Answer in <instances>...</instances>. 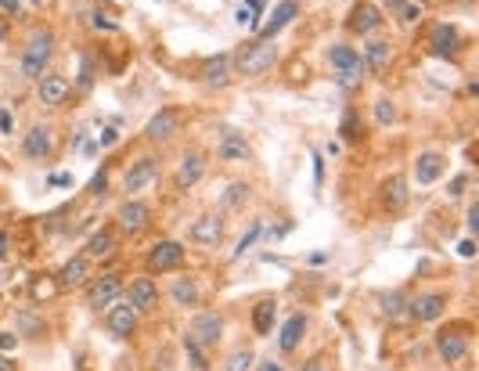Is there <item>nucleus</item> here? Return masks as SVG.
I'll list each match as a JSON object with an SVG mask.
<instances>
[{
    "mask_svg": "<svg viewBox=\"0 0 479 371\" xmlns=\"http://www.w3.org/2000/svg\"><path fill=\"white\" fill-rule=\"evenodd\" d=\"M253 360H256V357H253V350H234V353H231V360H227V371H245Z\"/></svg>",
    "mask_w": 479,
    "mask_h": 371,
    "instance_id": "36",
    "label": "nucleus"
},
{
    "mask_svg": "<svg viewBox=\"0 0 479 371\" xmlns=\"http://www.w3.org/2000/svg\"><path fill=\"white\" fill-rule=\"evenodd\" d=\"M389 58H393V47H389L385 40H368L361 65H364V73H382L389 65Z\"/></svg>",
    "mask_w": 479,
    "mask_h": 371,
    "instance_id": "20",
    "label": "nucleus"
},
{
    "mask_svg": "<svg viewBox=\"0 0 479 371\" xmlns=\"http://www.w3.org/2000/svg\"><path fill=\"white\" fill-rule=\"evenodd\" d=\"M260 231H263V224H253V227L242 234V241L234 245V260H238V256H245V253L253 249V245H256V238H260Z\"/></svg>",
    "mask_w": 479,
    "mask_h": 371,
    "instance_id": "34",
    "label": "nucleus"
},
{
    "mask_svg": "<svg viewBox=\"0 0 479 371\" xmlns=\"http://www.w3.org/2000/svg\"><path fill=\"white\" fill-rule=\"evenodd\" d=\"M22 151H25V159H33V163L51 159V151H54L51 130H47V127H33V130L25 134V141H22Z\"/></svg>",
    "mask_w": 479,
    "mask_h": 371,
    "instance_id": "12",
    "label": "nucleus"
},
{
    "mask_svg": "<svg viewBox=\"0 0 479 371\" xmlns=\"http://www.w3.org/2000/svg\"><path fill=\"white\" fill-rule=\"evenodd\" d=\"M51 51H54V37H51V33H37L33 40L25 44L22 58H18V73H22L25 80H40V76L47 73Z\"/></svg>",
    "mask_w": 479,
    "mask_h": 371,
    "instance_id": "1",
    "label": "nucleus"
},
{
    "mask_svg": "<svg viewBox=\"0 0 479 371\" xmlns=\"http://www.w3.org/2000/svg\"><path fill=\"white\" fill-rule=\"evenodd\" d=\"M0 4H4V8H15V4H18V0H0Z\"/></svg>",
    "mask_w": 479,
    "mask_h": 371,
    "instance_id": "54",
    "label": "nucleus"
},
{
    "mask_svg": "<svg viewBox=\"0 0 479 371\" xmlns=\"http://www.w3.org/2000/svg\"><path fill=\"white\" fill-rule=\"evenodd\" d=\"M382 206L385 209H404L407 206V184H404V177H393V180L382 184Z\"/></svg>",
    "mask_w": 479,
    "mask_h": 371,
    "instance_id": "26",
    "label": "nucleus"
},
{
    "mask_svg": "<svg viewBox=\"0 0 479 371\" xmlns=\"http://www.w3.org/2000/svg\"><path fill=\"white\" fill-rule=\"evenodd\" d=\"M105 321H108V332L112 335H134V328H137V310H134V303L127 299V303H112L108 306V314H105Z\"/></svg>",
    "mask_w": 479,
    "mask_h": 371,
    "instance_id": "8",
    "label": "nucleus"
},
{
    "mask_svg": "<svg viewBox=\"0 0 479 371\" xmlns=\"http://www.w3.org/2000/svg\"><path fill=\"white\" fill-rule=\"evenodd\" d=\"M4 40H8V22L0 18V44H4Z\"/></svg>",
    "mask_w": 479,
    "mask_h": 371,
    "instance_id": "52",
    "label": "nucleus"
},
{
    "mask_svg": "<svg viewBox=\"0 0 479 371\" xmlns=\"http://www.w3.org/2000/svg\"><path fill=\"white\" fill-rule=\"evenodd\" d=\"M0 371H15V360H8L4 353H0Z\"/></svg>",
    "mask_w": 479,
    "mask_h": 371,
    "instance_id": "49",
    "label": "nucleus"
},
{
    "mask_svg": "<svg viewBox=\"0 0 479 371\" xmlns=\"http://www.w3.org/2000/svg\"><path fill=\"white\" fill-rule=\"evenodd\" d=\"M382 310H385L389 317H400V314L407 310V303H404V296H397V292H385V296H382Z\"/></svg>",
    "mask_w": 479,
    "mask_h": 371,
    "instance_id": "33",
    "label": "nucleus"
},
{
    "mask_svg": "<svg viewBox=\"0 0 479 371\" xmlns=\"http://www.w3.org/2000/svg\"><path fill=\"white\" fill-rule=\"evenodd\" d=\"M274 314H278V303H274V299L256 303V310H253V328H256V335H271V328H274Z\"/></svg>",
    "mask_w": 479,
    "mask_h": 371,
    "instance_id": "27",
    "label": "nucleus"
},
{
    "mask_svg": "<svg viewBox=\"0 0 479 371\" xmlns=\"http://www.w3.org/2000/svg\"><path fill=\"white\" fill-rule=\"evenodd\" d=\"M184 263V245L181 241H159V245H152V253H148V267H152L155 274L162 270H177Z\"/></svg>",
    "mask_w": 479,
    "mask_h": 371,
    "instance_id": "5",
    "label": "nucleus"
},
{
    "mask_svg": "<svg viewBox=\"0 0 479 371\" xmlns=\"http://www.w3.org/2000/svg\"><path fill=\"white\" fill-rule=\"evenodd\" d=\"M303 371H328V367H324V364H317V360H310V364H307Z\"/></svg>",
    "mask_w": 479,
    "mask_h": 371,
    "instance_id": "51",
    "label": "nucleus"
},
{
    "mask_svg": "<svg viewBox=\"0 0 479 371\" xmlns=\"http://www.w3.org/2000/svg\"><path fill=\"white\" fill-rule=\"evenodd\" d=\"M397 15H400L404 25H414L418 18H422V8H418L414 0H400V4H397Z\"/></svg>",
    "mask_w": 479,
    "mask_h": 371,
    "instance_id": "35",
    "label": "nucleus"
},
{
    "mask_svg": "<svg viewBox=\"0 0 479 371\" xmlns=\"http://www.w3.org/2000/svg\"><path fill=\"white\" fill-rule=\"evenodd\" d=\"M177 127H181V115H177L173 108H166V112L152 115V122L144 127V137L148 141H170L177 134Z\"/></svg>",
    "mask_w": 479,
    "mask_h": 371,
    "instance_id": "16",
    "label": "nucleus"
},
{
    "mask_svg": "<svg viewBox=\"0 0 479 371\" xmlns=\"http://www.w3.org/2000/svg\"><path fill=\"white\" fill-rule=\"evenodd\" d=\"M220 159H227V163H249L253 159V148H249V141L238 130H224V137H220Z\"/></svg>",
    "mask_w": 479,
    "mask_h": 371,
    "instance_id": "13",
    "label": "nucleus"
},
{
    "mask_svg": "<svg viewBox=\"0 0 479 371\" xmlns=\"http://www.w3.org/2000/svg\"><path fill=\"white\" fill-rule=\"evenodd\" d=\"M33 292H37V299H44V296H51V292H54V285H51V282H37V289H33Z\"/></svg>",
    "mask_w": 479,
    "mask_h": 371,
    "instance_id": "43",
    "label": "nucleus"
},
{
    "mask_svg": "<svg viewBox=\"0 0 479 371\" xmlns=\"http://www.w3.org/2000/svg\"><path fill=\"white\" fill-rule=\"evenodd\" d=\"M458 253H461L465 260H472V256H475V241H472V238H465V241L458 245Z\"/></svg>",
    "mask_w": 479,
    "mask_h": 371,
    "instance_id": "42",
    "label": "nucleus"
},
{
    "mask_svg": "<svg viewBox=\"0 0 479 371\" xmlns=\"http://www.w3.org/2000/svg\"><path fill=\"white\" fill-rule=\"evenodd\" d=\"M278 61V47L274 44H267V40H260V44H249L242 54H238V73H245V76H260V73H267Z\"/></svg>",
    "mask_w": 479,
    "mask_h": 371,
    "instance_id": "2",
    "label": "nucleus"
},
{
    "mask_svg": "<svg viewBox=\"0 0 479 371\" xmlns=\"http://www.w3.org/2000/svg\"><path fill=\"white\" fill-rule=\"evenodd\" d=\"M173 303H181V306H195L198 303V289L188 282V277H181V282H173Z\"/></svg>",
    "mask_w": 479,
    "mask_h": 371,
    "instance_id": "30",
    "label": "nucleus"
},
{
    "mask_svg": "<svg viewBox=\"0 0 479 371\" xmlns=\"http://www.w3.org/2000/svg\"><path fill=\"white\" fill-rule=\"evenodd\" d=\"M69 80L65 76H54V73H44L40 80H37V98L44 101V105H65V98H69Z\"/></svg>",
    "mask_w": 479,
    "mask_h": 371,
    "instance_id": "10",
    "label": "nucleus"
},
{
    "mask_svg": "<svg viewBox=\"0 0 479 371\" xmlns=\"http://www.w3.org/2000/svg\"><path fill=\"white\" fill-rule=\"evenodd\" d=\"M475 227H479V209L472 206V209H468V231H475Z\"/></svg>",
    "mask_w": 479,
    "mask_h": 371,
    "instance_id": "47",
    "label": "nucleus"
},
{
    "mask_svg": "<svg viewBox=\"0 0 479 371\" xmlns=\"http://www.w3.org/2000/svg\"><path fill=\"white\" fill-rule=\"evenodd\" d=\"M155 170H159V166H155L152 156H141V159L127 170V191H130V195H134V191H144L148 184L155 180Z\"/></svg>",
    "mask_w": 479,
    "mask_h": 371,
    "instance_id": "15",
    "label": "nucleus"
},
{
    "mask_svg": "<svg viewBox=\"0 0 479 371\" xmlns=\"http://www.w3.org/2000/svg\"><path fill=\"white\" fill-rule=\"evenodd\" d=\"M328 58H332V65H336V76H339V83L343 87H353L357 80L364 76V65H361V54L357 51H350V47H332L328 51Z\"/></svg>",
    "mask_w": 479,
    "mask_h": 371,
    "instance_id": "3",
    "label": "nucleus"
},
{
    "mask_svg": "<svg viewBox=\"0 0 479 371\" xmlns=\"http://www.w3.org/2000/svg\"><path fill=\"white\" fill-rule=\"evenodd\" d=\"M8 245H11V238H8V231H0V260L8 256Z\"/></svg>",
    "mask_w": 479,
    "mask_h": 371,
    "instance_id": "45",
    "label": "nucleus"
},
{
    "mask_svg": "<svg viewBox=\"0 0 479 371\" xmlns=\"http://www.w3.org/2000/svg\"><path fill=\"white\" fill-rule=\"evenodd\" d=\"M87 270H91V267H87V256H72V260L62 267V285H65V289L83 285V282H87Z\"/></svg>",
    "mask_w": 479,
    "mask_h": 371,
    "instance_id": "29",
    "label": "nucleus"
},
{
    "mask_svg": "<svg viewBox=\"0 0 479 371\" xmlns=\"http://www.w3.org/2000/svg\"><path fill=\"white\" fill-rule=\"evenodd\" d=\"M115 141H119V134H115V130H101V144H105V148H112Z\"/></svg>",
    "mask_w": 479,
    "mask_h": 371,
    "instance_id": "44",
    "label": "nucleus"
},
{
    "mask_svg": "<svg viewBox=\"0 0 479 371\" xmlns=\"http://www.w3.org/2000/svg\"><path fill=\"white\" fill-rule=\"evenodd\" d=\"M382 25V15H378V8L375 4H368V0H364V4H357L353 8V15H350V29H353V33H375V29Z\"/></svg>",
    "mask_w": 479,
    "mask_h": 371,
    "instance_id": "21",
    "label": "nucleus"
},
{
    "mask_svg": "<svg viewBox=\"0 0 479 371\" xmlns=\"http://www.w3.org/2000/svg\"><path fill=\"white\" fill-rule=\"evenodd\" d=\"M443 177V156L436 151H422V156L414 159V180L418 184H436Z\"/></svg>",
    "mask_w": 479,
    "mask_h": 371,
    "instance_id": "19",
    "label": "nucleus"
},
{
    "mask_svg": "<svg viewBox=\"0 0 479 371\" xmlns=\"http://www.w3.org/2000/svg\"><path fill=\"white\" fill-rule=\"evenodd\" d=\"M429 44H433V51H436V54H443V58H447V54H454V51H458V29H454V25H447V22H443V25H436V29H433V37H429Z\"/></svg>",
    "mask_w": 479,
    "mask_h": 371,
    "instance_id": "25",
    "label": "nucleus"
},
{
    "mask_svg": "<svg viewBox=\"0 0 479 371\" xmlns=\"http://www.w3.org/2000/svg\"><path fill=\"white\" fill-rule=\"evenodd\" d=\"M321 177H324V163H321V159H314V180L321 184Z\"/></svg>",
    "mask_w": 479,
    "mask_h": 371,
    "instance_id": "48",
    "label": "nucleus"
},
{
    "mask_svg": "<svg viewBox=\"0 0 479 371\" xmlns=\"http://www.w3.org/2000/svg\"><path fill=\"white\" fill-rule=\"evenodd\" d=\"M105 191H108V173H98L91 180V195H105Z\"/></svg>",
    "mask_w": 479,
    "mask_h": 371,
    "instance_id": "37",
    "label": "nucleus"
},
{
    "mask_svg": "<svg viewBox=\"0 0 479 371\" xmlns=\"http://www.w3.org/2000/svg\"><path fill=\"white\" fill-rule=\"evenodd\" d=\"M205 177V159L202 156H188L184 163H181V170H177V188H195V184Z\"/></svg>",
    "mask_w": 479,
    "mask_h": 371,
    "instance_id": "24",
    "label": "nucleus"
},
{
    "mask_svg": "<svg viewBox=\"0 0 479 371\" xmlns=\"http://www.w3.org/2000/svg\"><path fill=\"white\" fill-rule=\"evenodd\" d=\"M94 25L98 29H115V22H108V18H94Z\"/></svg>",
    "mask_w": 479,
    "mask_h": 371,
    "instance_id": "50",
    "label": "nucleus"
},
{
    "mask_svg": "<svg viewBox=\"0 0 479 371\" xmlns=\"http://www.w3.org/2000/svg\"><path fill=\"white\" fill-rule=\"evenodd\" d=\"M224 335V317L220 314H198L191 321V339L198 346H217Z\"/></svg>",
    "mask_w": 479,
    "mask_h": 371,
    "instance_id": "9",
    "label": "nucleus"
},
{
    "mask_svg": "<svg viewBox=\"0 0 479 371\" xmlns=\"http://www.w3.org/2000/svg\"><path fill=\"white\" fill-rule=\"evenodd\" d=\"M436 350H440V360H447V364H461L465 357H468V339H465V332H440L436 335Z\"/></svg>",
    "mask_w": 479,
    "mask_h": 371,
    "instance_id": "7",
    "label": "nucleus"
},
{
    "mask_svg": "<svg viewBox=\"0 0 479 371\" xmlns=\"http://www.w3.org/2000/svg\"><path fill=\"white\" fill-rule=\"evenodd\" d=\"M15 343H18V339H15V335H8V332H4V335H0V350H11Z\"/></svg>",
    "mask_w": 479,
    "mask_h": 371,
    "instance_id": "46",
    "label": "nucleus"
},
{
    "mask_svg": "<svg viewBox=\"0 0 479 371\" xmlns=\"http://www.w3.org/2000/svg\"><path fill=\"white\" fill-rule=\"evenodd\" d=\"M15 130V119H11V112L8 108H0V134H11Z\"/></svg>",
    "mask_w": 479,
    "mask_h": 371,
    "instance_id": "39",
    "label": "nucleus"
},
{
    "mask_svg": "<svg viewBox=\"0 0 479 371\" xmlns=\"http://www.w3.org/2000/svg\"><path fill=\"white\" fill-rule=\"evenodd\" d=\"M245 199H249V184L238 180V184H231V188L224 191V209H238Z\"/></svg>",
    "mask_w": 479,
    "mask_h": 371,
    "instance_id": "31",
    "label": "nucleus"
},
{
    "mask_svg": "<svg viewBox=\"0 0 479 371\" xmlns=\"http://www.w3.org/2000/svg\"><path fill=\"white\" fill-rule=\"evenodd\" d=\"M115 253V234L112 231H98L91 241H87V260H105Z\"/></svg>",
    "mask_w": 479,
    "mask_h": 371,
    "instance_id": "28",
    "label": "nucleus"
},
{
    "mask_svg": "<svg viewBox=\"0 0 479 371\" xmlns=\"http://www.w3.org/2000/svg\"><path fill=\"white\" fill-rule=\"evenodd\" d=\"M188 234H191L195 245L213 249V245H220V238H224V220H220L217 213H205V216H198V220L188 227Z\"/></svg>",
    "mask_w": 479,
    "mask_h": 371,
    "instance_id": "6",
    "label": "nucleus"
},
{
    "mask_svg": "<svg viewBox=\"0 0 479 371\" xmlns=\"http://www.w3.org/2000/svg\"><path fill=\"white\" fill-rule=\"evenodd\" d=\"M299 15V4H295V0H285V4H278V11H274V18L271 22H267V25H260L256 29V33H260V40H274L278 33H281V29L292 22Z\"/></svg>",
    "mask_w": 479,
    "mask_h": 371,
    "instance_id": "17",
    "label": "nucleus"
},
{
    "mask_svg": "<svg viewBox=\"0 0 479 371\" xmlns=\"http://www.w3.org/2000/svg\"><path fill=\"white\" fill-rule=\"evenodd\" d=\"M303 335H307V317L303 314H292L285 325H281V335H278V346L285 353H292L299 343H303Z\"/></svg>",
    "mask_w": 479,
    "mask_h": 371,
    "instance_id": "22",
    "label": "nucleus"
},
{
    "mask_svg": "<svg viewBox=\"0 0 479 371\" xmlns=\"http://www.w3.org/2000/svg\"><path fill=\"white\" fill-rule=\"evenodd\" d=\"M148 227V206L144 202H127V206H119V231H127V234H141Z\"/></svg>",
    "mask_w": 479,
    "mask_h": 371,
    "instance_id": "14",
    "label": "nucleus"
},
{
    "mask_svg": "<svg viewBox=\"0 0 479 371\" xmlns=\"http://www.w3.org/2000/svg\"><path fill=\"white\" fill-rule=\"evenodd\" d=\"M202 80L209 87H224L231 83V54H220V58H209L202 65Z\"/></svg>",
    "mask_w": 479,
    "mask_h": 371,
    "instance_id": "23",
    "label": "nucleus"
},
{
    "mask_svg": "<svg viewBox=\"0 0 479 371\" xmlns=\"http://www.w3.org/2000/svg\"><path fill=\"white\" fill-rule=\"evenodd\" d=\"M461 4H472V0H461Z\"/></svg>",
    "mask_w": 479,
    "mask_h": 371,
    "instance_id": "55",
    "label": "nucleus"
},
{
    "mask_svg": "<svg viewBox=\"0 0 479 371\" xmlns=\"http://www.w3.org/2000/svg\"><path fill=\"white\" fill-rule=\"evenodd\" d=\"M393 119H397L393 101H389V98H378V101H375V122H378V127H389Z\"/></svg>",
    "mask_w": 479,
    "mask_h": 371,
    "instance_id": "32",
    "label": "nucleus"
},
{
    "mask_svg": "<svg viewBox=\"0 0 479 371\" xmlns=\"http://www.w3.org/2000/svg\"><path fill=\"white\" fill-rule=\"evenodd\" d=\"M465 184H468V177H465V173H458V177H454V184H451V188H447V195H451V199H458V195L465 191Z\"/></svg>",
    "mask_w": 479,
    "mask_h": 371,
    "instance_id": "38",
    "label": "nucleus"
},
{
    "mask_svg": "<svg viewBox=\"0 0 479 371\" xmlns=\"http://www.w3.org/2000/svg\"><path fill=\"white\" fill-rule=\"evenodd\" d=\"M119 292H123L119 274H101L98 282H91V289H87V303H91L94 310H105V306H112L119 299Z\"/></svg>",
    "mask_w": 479,
    "mask_h": 371,
    "instance_id": "4",
    "label": "nucleus"
},
{
    "mask_svg": "<svg viewBox=\"0 0 479 371\" xmlns=\"http://www.w3.org/2000/svg\"><path fill=\"white\" fill-rule=\"evenodd\" d=\"M260 371H281V367H274V364H263Z\"/></svg>",
    "mask_w": 479,
    "mask_h": 371,
    "instance_id": "53",
    "label": "nucleus"
},
{
    "mask_svg": "<svg viewBox=\"0 0 479 371\" xmlns=\"http://www.w3.org/2000/svg\"><path fill=\"white\" fill-rule=\"evenodd\" d=\"M127 299L134 303V310L141 314V310H155V303H159V289L148 282V277H137V282L130 285V292H127Z\"/></svg>",
    "mask_w": 479,
    "mask_h": 371,
    "instance_id": "18",
    "label": "nucleus"
},
{
    "mask_svg": "<svg viewBox=\"0 0 479 371\" xmlns=\"http://www.w3.org/2000/svg\"><path fill=\"white\" fill-rule=\"evenodd\" d=\"M18 325L29 328V335H37V328H40V321H37L33 314H18Z\"/></svg>",
    "mask_w": 479,
    "mask_h": 371,
    "instance_id": "40",
    "label": "nucleus"
},
{
    "mask_svg": "<svg viewBox=\"0 0 479 371\" xmlns=\"http://www.w3.org/2000/svg\"><path fill=\"white\" fill-rule=\"evenodd\" d=\"M47 184H54V188H65V184H72V177H69V173H51Z\"/></svg>",
    "mask_w": 479,
    "mask_h": 371,
    "instance_id": "41",
    "label": "nucleus"
},
{
    "mask_svg": "<svg viewBox=\"0 0 479 371\" xmlns=\"http://www.w3.org/2000/svg\"><path fill=\"white\" fill-rule=\"evenodd\" d=\"M407 310H411L418 321H436V317H443V310H447V296H443V292L414 296V299L407 303Z\"/></svg>",
    "mask_w": 479,
    "mask_h": 371,
    "instance_id": "11",
    "label": "nucleus"
}]
</instances>
